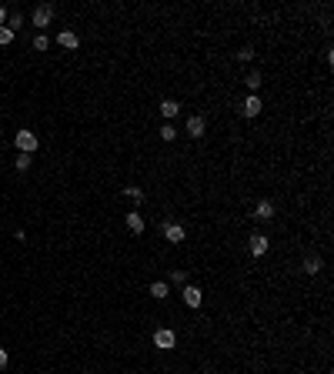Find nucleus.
Listing matches in <instances>:
<instances>
[{"instance_id":"obj_18","label":"nucleus","mask_w":334,"mask_h":374,"mask_svg":"<svg viewBox=\"0 0 334 374\" xmlns=\"http://www.w3.org/2000/svg\"><path fill=\"white\" fill-rule=\"evenodd\" d=\"M247 87H251V90H261V74H247Z\"/></svg>"},{"instance_id":"obj_15","label":"nucleus","mask_w":334,"mask_h":374,"mask_svg":"<svg viewBox=\"0 0 334 374\" xmlns=\"http://www.w3.org/2000/svg\"><path fill=\"white\" fill-rule=\"evenodd\" d=\"M321 271V261L318 257H308V261H304V274H318Z\"/></svg>"},{"instance_id":"obj_20","label":"nucleus","mask_w":334,"mask_h":374,"mask_svg":"<svg viewBox=\"0 0 334 374\" xmlns=\"http://www.w3.org/2000/svg\"><path fill=\"white\" fill-rule=\"evenodd\" d=\"M14 167L17 171H27V167H30V154H20V157L14 160Z\"/></svg>"},{"instance_id":"obj_25","label":"nucleus","mask_w":334,"mask_h":374,"mask_svg":"<svg viewBox=\"0 0 334 374\" xmlns=\"http://www.w3.org/2000/svg\"><path fill=\"white\" fill-rule=\"evenodd\" d=\"M7 24V7H0V27Z\"/></svg>"},{"instance_id":"obj_24","label":"nucleus","mask_w":334,"mask_h":374,"mask_svg":"<svg viewBox=\"0 0 334 374\" xmlns=\"http://www.w3.org/2000/svg\"><path fill=\"white\" fill-rule=\"evenodd\" d=\"M7 361H10V358H7V351L0 348V371H4V367H7Z\"/></svg>"},{"instance_id":"obj_21","label":"nucleus","mask_w":334,"mask_h":374,"mask_svg":"<svg viewBox=\"0 0 334 374\" xmlns=\"http://www.w3.org/2000/svg\"><path fill=\"white\" fill-rule=\"evenodd\" d=\"M171 284H187V271H171Z\"/></svg>"},{"instance_id":"obj_2","label":"nucleus","mask_w":334,"mask_h":374,"mask_svg":"<svg viewBox=\"0 0 334 374\" xmlns=\"http://www.w3.org/2000/svg\"><path fill=\"white\" fill-rule=\"evenodd\" d=\"M177 344V334L171 331V327H157L154 331V348H160V351H171Z\"/></svg>"},{"instance_id":"obj_13","label":"nucleus","mask_w":334,"mask_h":374,"mask_svg":"<svg viewBox=\"0 0 334 374\" xmlns=\"http://www.w3.org/2000/svg\"><path fill=\"white\" fill-rule=\"evenodd\" d=\"M151 294L157 297V301H164V297H167V284H164V281H154V284H151Z\"/></svg>"},{"instance_id":"obj_19","label":"nucleus","mask_w":334,"mask_h":374,"mask_svg":"<svg viewBox=\"0 0 334 374\" xmlns=\"http://www.w3.org/2000/svg\"><path fill=\"white\" fill-rule=\"evenodd\" d=\"M47 33H37V37H34V50H47Z\"/></svg>"},{"instance_id":"obj_1","label":"nucleus","mask_w":334,"mask_h":374,"mask_svg":"<svg viewBox=\"0 0 334 374\" xmlns=\"http://www.w3.org/2000/svg\"><path fill=\"white\" fill-rule=\"evenodd\" d=\"M14 144H17V151H20V154H34L40 147V141H37L34 130H20V134L14 137Z\"/></svg>"},{"instance_id":"obj_23","label":"nucleus","mask_w":334,"mask_h":374,"mask_svg":"<svg viewBox=\"0 0 334 374\" xmlns=\"http://www.w3.org/2000/svg\"><path fill=\"white\" fill-rule=\"evenodd\" d=\"M238 57H241V60H251V57H254V50H251V47H241Z\"/></svg>"},{"instance_id":"obj_11","label":"nucleus","mask_w":334,"mask_h":374,"mask_svg":"<svg viewBox=\"0 0 334 374\" xmlns=\"http://www.w3.org/2000/svg\"><path fill=\"white\" fill-rule=\"evenodd\" d=\"M127 227H130V234H144V217L137 214V211L127 214Z\"/></svg>"},{"instance_id":"obj_16","label":"nucleus","mask_w":334,"mask_h":374,"mask_svg":"<svg viewBox=\"0 0 334 374\" xmlns=\"http://www.w3.org/2000/svg\"><path fill=\"white\" fill-rule=\"evenodd\" d=\"M174 137H177L174 124H164V127H160V141H174Z\"/></svg>"},{"instance_id":"obj_12","label":"nucleus","mask_w":334,"mask_h":374,"mask_svg":"<svg viewBox=\"0 0 334 374\" xmlns=\"http://www.w3.org/2000/svg\"><path fill=\"white\" fill-rule=\"evenodd\" d=\"M160 114H164L167 120H174L177 114H181V104H177V100H164V104H160Z\"/></svg>"},{"instance_id":"obj_9","label":"nucleus","mask_w":334,"mask_h":374,"mask_svg":"<svg viewBox=\"0 0 334 374\" xmlns=\"http://www.w3.org/2000/svg\"><path fill=\"white\" fill-rule=\"evenodd\" d=\"M254 217H257V221H271V217H274V204H271V200H257Z\"/></svg>"},{"instance_id":"obj_17","label":"nucleus","mask_w":334,"mask_h":374,"mask_svg":"<svg viewBox=\"0 0 334 374\" xmlns=\"http://www.w3.org/2000/svg\"><path fill=\"white\" fill-rule=\"evenodd\" d=\"M10 40H14V30H10V27H0V47H7Z\"/></svg>"},{"instance_id":"obj_10","label":"nucleus","mask_w":334,"mask_h":374,"mask_svg":"<svg viewBox=\"0 0 334 374\" xmlns=\"http://www.w3.org/2000/svg\"><path fill=\"white\" fill-rule=\"evenodd\" d=\"M57 44H60V47H64V50H77V44H80V40H77V33L64 30V33H60V37H57Z\"/></svg>"},{"instance_id":"obj_14","label":"nucleus","mask_w":334,"mask_h":374,"mask_svg":"<svg viewBox=\"0 0 334 374\" xmlns=\"http://www.w3.org/2000/svg\"><path fill=\"white\" fill-rule=\"evenodd\" d=\"M20 24H24V17H20V14H7V24H4V27H10V30H20Z\"/></svg>"},{"instance_id":"obj_6","label":"nucleus","mask_w":334,"mask_h":374,"mask_svg":"<svg viewBox=\"0 0 334 374\" xmlns=\"http://www.w3.org/2000/svg\"><path fill=\"white\" fill-rule=\"evenodd\" d=\"M247 247H251V254H254V257H261V254H268L271 241L264 237V234H251V244H247Z\"/></svg>"},{"instance_id":"obj_5","label":"nucleus","mask_w":334,"mask_h":374,"mask_svg":"<svg viewBox=\"0 0 334 374\" xmlns=\"http://www.w3.org/2000/svg\"><path fill=\"white\" fill-rule=\"evenodd\" d=\"M184 130H187L191 137H204V130H207V120L201 117V114H194V117H187V127H184Z\"/></svg>"},{"instance_id":"obj_4","label":"nucleus","mask_w":334,"mask_h":374,"mask_svg":"<svg viewBox=\"0 0 334 374\" xmlns=\"http://www.w3.org/2000/svg\"><path fill=\"white\" fill-rule=\"evenodd\" d=\"M50 20H54V7H50V4H40V7L34 10V27H40V30H44Z\"/></svg>"},{"instance_id":"obj_7","label":"nucleus","mask_w":334,"mask_h":374,"mask_svg":"<svg viewBox=\"0 0 334 374\" xmlns=\"http://www.w3.org/2000/svg\"><path fill=\"white\" fill-rule=\"evenodd\" d=\"M241 114H244V117H257V114H261V97L251 94V97L244 100V107H241Z\"/></svg>"},{"instance_id":"obj_22","label":"nucleus","mask_w":334,"mask_h":374,"mask_svg":"<svg viewBox=\"0 0 334 374\" xmlns=\"http://www.w3.org/2000/svg\"><path fill=\"white\" fill-rule=\"evenodd\" d=\"M124 194H127L130 200H144V191H141V187H124Z\"/></svg>"},{"instance_id":"obj_8","label":"nucleus","mask_w":334,"mask_h":374,"mask_svg":"<svg viewBox=\"0 0 334 374\" xmlns=\"http://www.w3.org/2000/svg\"><path fill=\"white\" fill-rule=\"evenodd\" d=\"M164 237L171 241V244H181V241H184V227H181V224H164Z\"/></svg>"},{"instance_id":"obj_3","label":"nucleus","mask_w":334,"mask_h":374,"mask_svg":"<svg viewBox=\"0 0 334 374\" xmlns=\"http://www.w3.org/2000/svg\"><path fill=\"white\" fill-rule=\"evenodd\" d=\"M184 304H187V308H201V304H204V291H201V287H194V284H184Z\"/></svg>"}]
</instances>
